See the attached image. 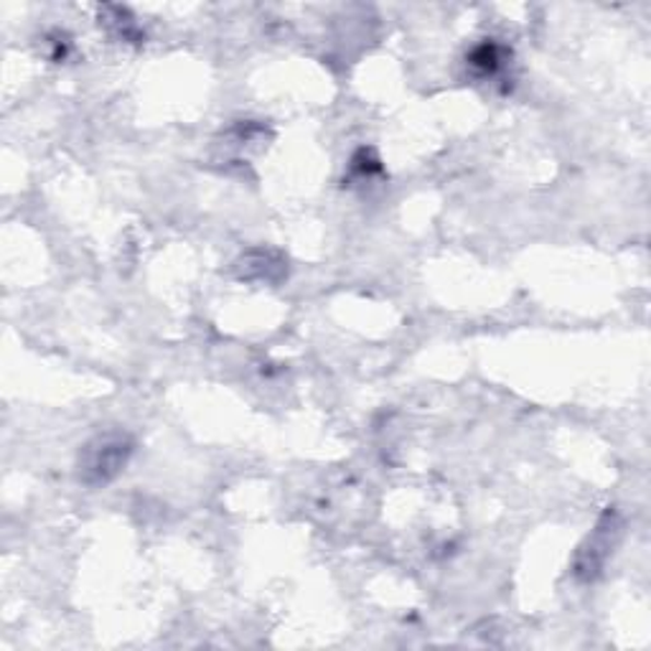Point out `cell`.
Wrapping results in <instances>:
<instances>
[{
	"label": "cell",
	"instance_id": "6da1fadb",
	"mask_svg": "<svg viewBox=\"0 0 651 651\" xmlns=\"http://www.w3.org/2000/svg\"><path fill=\"white\" fill-rule=\"evenodd\" d=\"M136 441L125 430H107L82 445L77 458V478L90 489L107 486L130 464Z\"/></svg>",
	"mask_w": 651,
	"mask_h": 651
},
{
	"label": "cell",
	"instance_id": "7a4b0ae2",
	"mask_svg": "<svg viewBox=\"0 0 651 651\" xmlns=\"http://www.w3.org/2000/svg\"><path fill=\"white\" fill-rule=\"evenodd\" d=\"M618 537H621V520H618L614 509H608V512L601 516V522L595 524L591 537L578 547L576 560H572L576 578L583 580V583H591V580L598 578L603 568H606L608 558L614 555Z\"/></svg>",
	"mask_w": 651,
	"mask_h": 651
},
{
	"label": "cell",
	"instance_id": "3957f363",
	"mask_svg": "<svg viewBox=\"0 0 651 651\" xmlns=\"http://www.w3.org/2000/svg\"><path fill=\"white\" fill-rule=\"evenodd\" d=\"M237 276L242 280H253V282H268V286H276L282 278L288 276V260L286 255L278 253V249H249L237 260Z\"/></svg>",
	"mask_w": 651,
	"mask_h": 651
},
{
	"label": "cell",
	"instance_id": "277c9868",
	"mask_svg": "<svg viewBox=\"0 0 651 651\" xmlns=\"http://www.w3.org/2000/svg\"><path fill=\"white\" fill-rule=\"evenodd\" d=\"M466 61L476 74L493 77L501 67H504V49H501L497 42H491V38H486V42L476 44L474 49H470Z\"/></svg>",
	"mask_w": 651,
	"mask_h": 651
},
{
	"label": "cell",
	"instance_id": "5b68a950",
	"mask_svg": "<svg viewBox=\"0 0 651 651\" xmlns=\"http://www.w3.org/2000/svg\"><path fill=\"white\" fill-rule=\"evenodd\" d=\"M100 21L113 23V26L117 28V34H120L125 38V42H138V38H140V31L136 26V19H132L128 8L105 5L100 11Z\"/></svg>",
	"mask_w": 651,
	"mask_h": 651
}]
</instances>
